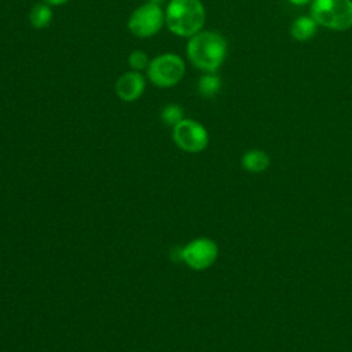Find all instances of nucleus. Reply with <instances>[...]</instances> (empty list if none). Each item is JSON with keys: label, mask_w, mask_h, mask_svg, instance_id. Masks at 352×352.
Listing matches in <instances>:
<instances>
[{"label": "nucleus", "mask_w": 352, "mask_h": 352, "mask_svg": "<svg viewBox=\"0 0 352 352\" xmlns=\"http://www.w3.org/2000/svg\"><path fill=\"white\" fill-rule=\"evenodd\" d=\"M128 63L129 66L132 67V70H136V72H140L143 69H147L150 60H148V56L144 51L142 50H135L129 54V58H128Z\"/></svg>", "instance_id": "4468645a"}, {"label": "nucleus", "mask_w": 352, "mask_h": 352, "mask_svg": "<svg viewBox=\"0 0 352 352\" xmlns=\"http://www.w3.org/2000/svg\"><path fill=\"white\" fill-rule=\"evenodd\" d=\"M227 54L224 37L216 32L201 30L187 43V56L199 70L206 73L216 72L223 63Z\"/></svg>", "instance_id": "f257e3e1"}, {"label": "nucleus", "mask_w": 352, "mask_h": 352, "mask_svg": "<svg viewBox=\"0 0 352 352\" xmlns=\"http://www.w3.org/2000/svg\"><path fill=\"white\" fill-rule=\"evenodd\" d=\"M161 118L166 125L175 126L183 120V110L177 104H168L161 111Z\"/></svg>", "instance_id": "ddd939ff"}, {"label": "nucleus", "mask_w": 352, "mask_h": 352, "mask_svg": "<svg viewBox=\"0 0 352 352\" xmlns=\"http://www.w3.org/2000/svg\"><path fill=\"white\" fill-rule=\"evenodd\" d=\"M184 72V60L177 54L172 52L155 56L147 66L148 80L160 88H169L176 85L183 78Z\"/></svg>", "instance_id": "20e7f679"}, {"label": "nucleus", "mask_w": 352, "mask_h": 352, "mask_svg": "<svg viewBox=\"0 0 352 352\" xmlns=\"http://www.w3.org/2000/svg\"><path fill=\"white\" fill-rule=\"evenodd\" d=\"M146 88V80L140 72L131 70L122 73L116 81V94L124 102L138 100Z\"/></svg>", "instance_id": "6e6552de"}, {"label": "nucleus", "mask_w": 352, "mask_h": 352, "mask_svg": "<svg viewBox=\"0 0 352 352\" xmlns=\"http://www.w3.org/2000/svg\"><path fill=\"white\" fill-rule=\"evenodd\" d=\"M52 16H54V14H52L51 6H48L47 3H37L30 10L29 21L33 28L44 29L51 23Z\"/></svg>", "instance_id": "9b49d317"}, {"label": "nucleus", "mask_w": 352, "mask_h": 352, "mask_svg": "<svg viewBox=\"0 0 352 352\" xmlns=\"http://www.w3.org/2000/svg\"><path fill=\"white\" fill-rule=\"evenodd\" d=\"M182 260L192 270L202 271L214 264L219 256V248L214 241L201 236L190 241L180 249Z\"/></svg>", "instance_id": "0eeeda50"}, {"label": "nucleus", "mask_w": 352, "mask_h": 352, "mask_svg": "<svg viewBox=\"0 0 352 352\" xmlns=\"http://www.w3.org/2000/svg\"><path fill=\"white\" fill-rule=\"evenodd\" d=\"M220 87H221L220 78L210 73L202 76L198 81V91L201 92V95H204L206 98L214 96L220 91Z\"/></svg>", "instance_id": "f8f14e48"}, {"label": "nucleus", "mask_w": 352, "mask_h": 352, "mask_svg": "<svg viewBox=\"0 0 352 352\" xmlns=\"http://www.w3.org/2000/svg\"><path fill=\"white\" fill-rule=\"evenodd\" d=\"M70 0H44V3H47L48 6H62L66 4Z\"/></svg>", "instance_id": "2eb2a0df"}, {"label": "nucleus", "mask_w": 352, "mask_h": 352, "mask_svg": "<svg viewBox=\"0 0 352 352\" xmlns=\"http://www.w3.org/2000/svg\"><path fill=\"white\" fill-rule=\"evenodd\" d=\"M165 23V12L155 3H144L135 8L128 19L129 32L140 38L155 36Z\"/></svg>", "instance_id": "39448f33"}, {"label": "nucleus", "mask_w": 352, "mask_h": 352, "mask_svg": "<svg viewBox=\"0 0 352 352\" xmlns=\"http://www.w3.org/2000/svg\"><path fill=\"white\" fill-rule=\"evenodd\" d=\"M147 1H150V3H155V4H160V3H162L164 0H147Z\"/></svg>", "instance_id": "f3484780"}, {"label": "nucleus", "mask_w": 352, "mask_h": 352, "mask_svg": "<svg viewBox=\"0 0 352 352\" xmlns=\"http://www.w3.org/2000/svg\"><path fill=\"white\" fill-rule=\"evenodd\" d=\"M270 162H271L270 155L265 151L258 148L248 150L241 158V164L243 169L250 173H261L267 170L270 166Z\"/></svg>", "instance_id": "1a4fd4ad"}, {"label": "nucleus", "mask_w": 352, "mask_h": 352, "mask_svg": "<svg viewBox=\"0 0 352 352\" xmlns=\"http://www.w3.org/2000/svg\"><path fill=\"white\" fill-rule=\"evenodd\" d=\"M205 7L201 0H170L165 11L168 29L179 37H192L202 30Z\"/></svg>", "instance_id": "f03ea898"}, {"label": "nucleus", "mask_w": 352, "mask_h": 352, "mask_svg": "<svg viewBox=\"0 0 352 352\" xmlns=\"http://www.w3.org/2000/svg\"><path fill=\"white\" fill-rule=\"evenodd\" d=\"M316 26H318V23L315 22V19L312 16H300L292 23L290 33H292L293 38H296L298 41H305L315 34Z\"/></svg>", "instance_id": "9d476101"}, {"label": "nucleus", "mask_w": 352, "mask_h": 352, "mask_svg": "<svg viewBox=\"0 0 352 352\" xmlns=\"http://www.w3.org/2000/svg\"><path fill=\"white\" fill-rule=\"evenodd\" d=\"M289 1L293 3V4H297V6H302V4H307L311 0H289Z\"/></svg>", "instance_id": "dca6fc26"}, {"label": "nucleus", "mask_w": 352, "mask_h": 352, "mask_svg": "<svg viewBox=\"0 0 352 352\" xmlns=\"http://www.w3.org/2000/svg\"><path fill=\"white\" fill-rule=\"evenodd\" d=\"M173 140L186 153H201L209 143V135L198 121L183 118L173 126Z\"/></svg>", "instance_id": "423d86ee"}, {"label": "nucleus", "mask_w": 352, "mask_h": 352, "mask_svg": "<svg viewBox=\"0 0 352 352\" xmlns=\"http://www.w3.org/2000/svg\"><path fill=\"white\" fill-rule=\"evenodd\" d=\"M311 16L324 28L346 30L352 26V0H314Z\"/></svg>", "instance_id": "7ed1b4c3"}]
</instances>
